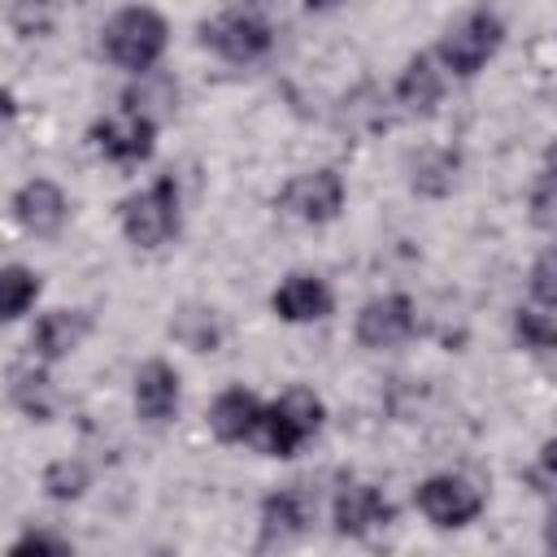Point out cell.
<instances>
[{"instance_id": "obj_25", "label": "cell", "mask_w": 557, "mask_h": 557, "mask_svg": "<svg viewBox=\"0 0 557 557\" xmlns=\"http://www.w3.org/2000/svg\"><path fill=\"white\" fill-rule=\"evenodd\" d=\"M13 553H70V540H57V535H44V531H30L13 544Z\"/></svg>"}, {"instance_id": "obj_6", "label": "cell", "mask_w": 557, "mask_h": 557, "mask_svg": "<svg viewBox=\"0 0 557 557\" xmlns=\"http://www.w3.org/2000/svg\"><path fill=\"white\" fill-rule=\"evenodd\" d=\"M152 131H157L152 117L139 113L135 104H126V109L109 113L104 122H96L91 139H96V148H100L109 161H117V165H139V161H148V152H152Z\"/></svg>"}, {"instance_id": "obj_4", "label": "cell", "mask_w": 557, "mask_h": 557, "mask_svg": "<svg viewBox=\"0 0 557 557\" xmlns=\"http://www.w3.org/2000/svg\"><path fill=\"white\" fill-rule=\"evenodd\" d=\"M500 39H505V26H500L492 13H470V17H461V22L444 35L440 61H444V70L470 78V74H479V70L496 57Z\"/></svg>"}, {"instance_id": "obj_11", "label": "cell", "mask_w": 557, "mask_h": 557, "mask_svg": "<svg viewBox=\"0 0 557 557\" xmlns=\"http://www.w3.org/2000/svg\"><path fill=\"white\" fill-rule=\"evenodd\" d=\"M270 305L283 322H318V318L331 313V287L318 274H287L274 287Z\"/></svg>"}, {"instance_id": "obj_16", "label": "cell", "mask_w": 557, "mask_h": 557, "mask_svg": "<svg viewBox=\"0 0 557 557\" xmlns=\"http://www.w3.org/2000/svg\"><path fill=\"white\" fill-rule=\"evenodd\" d=\"M440 91H444V78H440V70L431 65V57H413V61L405 65L400 83H396L400 104L413 109V113H426V109L440 100Z\"/></svg>"}, {"instance_id": "obj_29", "label": "cell", "mask_w": 557, "mask_h": 557, "mask_svg": "<svg viewBox=\"0 0 557 557\" xmlns=\"http://www.w3.org/2000/svg\"><path fill=\"white\" fill-rule=\"evenodd\" d=\"M305 4H309V9H335L339 0H305Z\"/></svg>"}, {"instance_id": "obj_7", "label": "cell", "mask_w": 557, "mask_h": 557, "mask_svg": "<svg viewBox=\"0 0 557 557\" xmlns=\"http://www.w3.org/2000/svg\"><path fill=\"white\" fill-rule=\"evenodd\" d=\"M278 205L296 218V222H331L339 209H344V183H339V174L335 170H309V174H296L287 187H283V196H278Z\"/></svg>"}, {"instance_id": "obj_18", "label": "cell", "mask_w": 557, "mask_h": 557, "mask_svg": "<svg viewBox=\"0 0 557 557\" xmlns=\"http://www.w3.org/2000/svg\"><path fill=\"white\" fill-rule=\"evenodd\" d=\"M39 296V274L26 270V265H4L0 270V313L13 322L22 318Z\"/></svg>"}, {"instance_id": "obj_22", "label": "cell", "mask_w": 557, "mask_h": 557, "mask_svg": "<svg viewBox=\"0 0 557 557\" xmlns=\"http://www.w3.org/2000/svg\"><path fill=\"white\" fill-rule=\"evenodd\" d=\"M52 17H57V0H13V13H9V22L22 39L44 35L52 26Z\"/></svg>"}, {"instance_id": "obj_3", "label": "cell", "mask_w": 557, "mask_h": 557, "mask_svg": "<svg viewBox=\"0 0 557 557\" xmlns=\"http://www.w3.org/2000/svg\"><path fill=\"white\" fill-rule=\"evenodd\" d=\"M122 231L131 244L139 248H157L165 244L174 231H178V191L170 178L135 191L126 205H122Z\"/></svg>"}, {"instance_id": "obj_21", "label": "cell", "mask_w": 557, "mask_h": 557, "mask_svg": "<svg viewBox=\"0 0 557 557\" xmlns=\"http://www.w3.org/2000/svg\"><path fill=\"white\" fill-rule=\"evenodd\" d=\"M87 483H91L87 466H83V461H70V457H61V461H52V466L44 470V492L57 496V500H74V496H83Z\"/></svg>"}, {"instance_id": "obj_1", "label": "cell", "mask_w": 557, "mask_h": 557, "mask_svg": "<svg viewBox=\"0 0 557 557\" xmlns=\"http://www.w3.org/2000/svg\"><path fill=\"white\" fill-rule=\"evenodd\" d=\"M104 52L122 70H135V74L152 70L165 52V17L157 9H144V4L113 13L104 22Z\"/></svg>"}, {"instance_id": "obj_24", "label": "cell", "mask_w": 557, "mask_h": 557, "mask_svg": "<svg viewBox=\"0 0 557 557\" xmlns=\"http://www.w3.org/2000/svg\"><path fill=\"white\" fill-rule=\"evenodd\" d=\"M518 335L527 348H557V322L544 313H518Z\"/></svg>"}, {"instance_id": "obj_23", "label": "cell", "mask_w": 557, "mask_h": 557, "mask_svg": "<svg viewBox=\"0 0 557 557\" xmlns=\"http://www.w3.org/2000/svg\"><path fill=\"white\" fill-rule=\"evenodd\" d=\"M531 296L548 309H557V244L540 252V261L531 265Z\"/></svg>"}, {"instance_id": "obj_12", "label": "cell", "mask_w": 557, "mask_h": 557, "mask_svg": "<svg viewBox=\"0 0 557 557\" xmlns=\"http://www.w3.org/2000/svg\"><path fill=\"white\" fill-rule=\"evenodd\" d=\"M87 326H91L87 313H78V309H52V313H44V318L35 322L30 348H35V357L57 361V357H65V352H74V348L83 344Z\"/></svg>"}, {"instance_id": "obj_19", "label": "cell", "mask_w": 557, "mask_h": 557, "mask_svg": "<svg viewBox=\"0 0 557 557\" xmlns=\"http://www.w3.org/2000/svg\"><path fill=\"white\" fill-rule=\"evenodd\" d=\"M170 331H174L191 352H213L218 339H222V322H218L213 309H183Z\"/></svg>"}, {"instance_id": "obj_26", "label": "cell", "mask_w": 557, "mask_h": 557, "mask_svg": "<svg viewBox=\"0 0 557 557\" xmlns=\"http://www.w3.org/2000/svg\"><path fill=\"white\" fill-rule=\"evenodd\" d=\"M544 183H548V191H553V200H557V144L548 148V170H544Z\"/></svg>"}, {"instance_id": "obj_27", "label": "cell", "mask_w": 557, "mask_h": 557, "mask_svg": "<svg viewBox=\"0 0 557 557\" xmlns=\"http://www.w3.org/2000/svg\"><path fill=\"white\" fill-rule=\"evenodd\" d=\"M540 461H544V470H548V474H557V440H548V444H544Z\"/></svg>"}, {"instance_id": "obj_2", "label": "cell", "mask_w": 557, "mask_h": 557, "mask_svg": "<svg viewBox=\"0 0 557 557\" xmlns=\"http://www.w3.org/2000/svg\"><path fill=\"white\" fill-rule=\"evenodd\" d=\"M318 426H322V400L313 392H305V387H292L270 409H261L252 444L261 453H270V457H292Z\"/></svg>"}, {"instance_id": "obj_13", "label": "cell", "mask_w": 557, "mask_h": 557, "mask_svg": "<svg viewBox=\"0 0 557 557\" xmlns=\"http://www.w3.org/2000/svg\"><path fill=\"white\" fill-rule=\"evenodd\" d=\"M135 409L148 422H165L178 409V374L165 361H148L135 374Z\"/></svg>"}, {"instance_id": "obj_15", "label": "cell", "mask_w": 557, "mask_h": 557, "mask_svg": "<svg viewBox=\"0 0 557 557\" xmlns=\"http://www.w3.org/2000/svg\"><path fill=\"white\" fill-rule=\"evenodd\" d=\"M257 422H261V405H257V396L244 392V387L222 392V396L213 400V409H209L213 435H218V440H231V444H235V440H252Z\"/></svg>"}, {"instance_id": "obj_10", "label": "cell", "mask_w": 557, "mask_h": 557, "mask_svg": "<svg viewBox=\"0 0 557 557\" xmlns=\"http://www.w3.org/2000/svg\"><path fill=\"white\" fill-rule=\"evenodd\" d=\"M65 213H70V205H65L61 187L48 183V178H30L13 196V218L30 235H57L65 226Z\"/></svg>"}, {"instance_id": "obj_28", "label": "cell", "mask_w": 557, "mask_h": 557, "mask_svg": "<svg viewBox=\"0 0 557 557\" xmlns=\"http://www.w3.org/2000/svg\"><path fill=\"white\" fill-rule=\"evenodd\" d=\"M544 540H548V548H557V509L548 513V527H544Z\"/></svg>"}, {"instance_id": "obj_14", "label": "cell", "mask_w": 557, "mask_h": 557, "mask_svg": "<svg viewBox=\"0 0 557 557\" xmlns=\"http://www.w3.org/2000/svg\"><path fill=\"white\" fill-rule=\"evenodd\" d=\"M387 518H392L387 500H383L374 487H366V483H352V487H344V492L335 496V527H339L344 535H366V531L383 527Z\"/></svg>"}, {"instance_id": "obj_17", "label": "cell", "mask_w": 557, "mask_h": 557, "mask_svg": "<svg viewBox=\"0 0 557 557\" xmlns=\"http://www.w3.org/2000/svg\"><path fill=\"white\" fill-rule=\"evenodd\" d=\"M305 522H309V505H305L300 492H274V496L261 505V527H265L270 540H274V535H278V540L300 535Z\"/></svg>"}, {"instance_id": "obj_8", "label": "cell", "mask_w": 557, "mask_h": 557, "mask_svg": "<svg viewBox=\"0 0 557 557\" xmlns=\"http://www.w3.org/2000/svg\"><path fill=\"white\" fill-rule=\"evenodd\" d=\"M418 509L435 522V527H466L479 509H483V496L470 479L461 474H431L422 487H418Z\"/></svg>"}, {"instance_id": "obj_9", "label": "cell", "mask_w": 557, "mask_h": 557, "mask_svg": "<svg viewBox=\"0 0 557 557\" xmlns=\"http://www.w3.org/2000/svg\"><path fill=\"white\" fill-rule=\"evenodd\" d=\"M413 335V305L405 296H374L357 313V339L366 348H396Z\"/></svg>"}, {"instance_id": "obj_5", "label": "cell", "mask_w": 557, "mask_h": 557, "mask_svg": "<svg viewBox=\"0 0 557 557\" xmlns=\"http://www.w3.org/2000/svg\"><path fill=\"white\" fill-rule=\"evenodd\" d=\"M200 39H205V48H213L218 57L239 61V65L270 52V26H265L257 13H248V9L218 13L213 22L200 26Z\"/></svg>"}, {"instance_id": "obj_20", "label": "cell", "mask_w": 557, "mask_h": 557, "mask_svg": "<svg viewBox=\"0 0 557 557\" xmlns=\"http://www.w3.org/2000/svg\"><path fill=\"white\" fill-rule=\"evenodd\" d=\"M9 396H13L30 418H48V413H52V392H48V379H44L39 370L17 366V370H13V383H9Z\"/></svg>"}]
</instances>
